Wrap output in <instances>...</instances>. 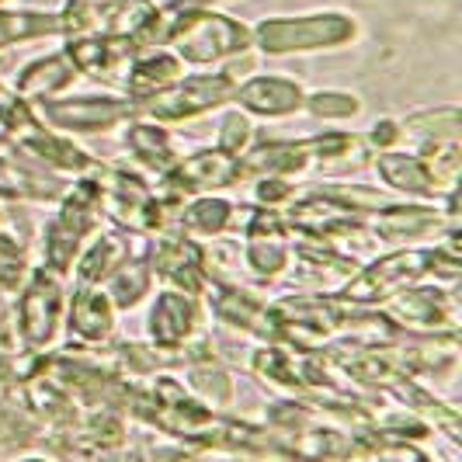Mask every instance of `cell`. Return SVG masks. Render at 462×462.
<instances>
[{
  "label": "cell",
  "mask_w": 462,
  "mask_h": 462,
  "mask_svg": "<svg viewBox=\"0 0 462 462\" xmlns=\"http://www.w3.org/2000/svg\"><path fill=\"white\" fill-rule=\"evenodd\" d=\"M358 39V22L345 11H313V14H278L261 18L251 28V42L264 56H292L317 49H341Z\"/></svg>",
  "instance_id": "1"
},
{
  "label": "cell",
  "mask_w": 462,
  "mask_h": 462,
  "mask_svg": "<svg viewBox=\"0 0 462 462\" xmlns=\"http://www.w3.org/2000/svg\"><path fill=\"white\" fill-rule=\"evenodd\" d=\"M167 49L185 67H212L223 60L247 56V49H254V42H251V24L219 14L212 7H191V11H181L167 39Z\"/></svg>",
  "instance_id": "2"
},
{
  "label": "cell",
  "mask_w": 462,
  "mask_h": 462,
  "mask_svg": "<svg viewBox=\"0 0 462 462\" xmlns=\"http://www.w3.org/2000/svg\"><path fill=\"white\" fill-rule=\"evenodd\" d=\"M254 69V60H240L230 69H216V73H195V77H181L178 84L163 88L161 94L139 101V116H146L150 122H185V118H199L212 112V108H223L230 105L236 84L244 80V73Z\"/></svg>",
  "instance_id": "3"
},
{
  "label": "cell",
  "mask_w": 462,
  "mask_h": 462,
  "mask_svg": "<svg viewBox=\"0 0 462 462\" xmlns=\"http://www.w3.org/2000/svg\"><path fill=\"white\" fill-rule=\"evenodd\" d=\"M97 216H101V178L84 174L77 185L63 191V206L46 226V268L67 275L77 254L84 251V240L97 226Z\"/></svg>",
  "instance_id": "4"
},
{
  "label": "cell",
  "mask_w": 462,
  "mask_h": 462,
  "mask_svg": "<svg viewBox=\"0 0 462 462\" xmlns=\"http://www.w3.org/2000/svg\"><path fill=\"white\" fill-rule=\"evenodd\" d=\"M435 251L439 247H403V251L379 257L369 268H358L347 278L341 292H337V300L351 302V306H372V302L393 300L396 292L411 289L417 278L431 275Z\"/></svg>",
  "instance_id": "5"
},
{
  "label": "cell",
  "mask_w": 462,
  "mask_h": 462,
  "mask_svg": "<svg viewBox=\"0 0 462 462\" xmlns=\"http://www.w3.org/2000/svg\"><path fill=\"white\" fill-rule=\"evenodd\" d=\"M63 306H67V292H63L60 272L42 264L24 278L22 296H18V334L24 347H46L60 334Z\"/></svg>",
  "instance_id": "6"
},
{
  "label": "cell",
  "mask_w": 462,
  "mask_h": 462,
  "mask_svg": "<svg viewBox=\"0 0 462 462\" xmlns=\"http://www.w3.org/2000/svg\"><path fill=\"white\" fill-rule=\"evenodd\" d=\"M67 60L73 63L77 77H91L97 84H108L118 88L125 84V73L133 67V60L139 56V46L125 35H105V32H94V35H73L67 39Z\"/></svg>",
  "instance_id": "7"
},
{
  "label": "cell",
  "mask_w": 462,
  "mask_h": 462,
  "mask_svg": "<svg viewBox=\"0 0 462 462\" xmlns=\"http://www.w3.org/2000/svg\"><path fill=\"white\" fill-rule=\"evenodd\" d=\"M244 178V167L240 157L223 153L219 146L216 150H199L185 161H178V167L171 174H163L157 191L163 195H174V199H191V195H208V191H219V188H230Z\"/></svg>",
  "instance_id": "8"
},
{
  "label": "cell",
  "mask_w": 462,
  "mask_h": 462,
  "mask_svg": "<svg viewBox=\"0 0 462 462\" xmlns=\"http://www.w3.org/2000/svg\"><path fill=\"white\" fill-rule=\"evenodd\" d=\"M35 116L69 133H101V129H116L122 122H133L139 108L129 97H52L42 101V108Z\"/></svg>",
  "instance_id": "9"
},
{
  "label": "cell",
  "mask_w": 462,
  "mask_h": 462,
  "mask_svg": "<svg viewBox=\"0 0 462 462\" xmlns=\"http://www.w3.org/2000/svg\"><path fill=\"white\" fill-rule=\"evenodd\" d=\"M146 264L153 275L171 282L178 292H188V296L206 292V257H202V247L188 236H161L157 244H146Z\"/></svg>",
  "instance_id": "10"
},
{
  "label": "cell",
  "mask_w": 462,
  "mask_h": 462,
  "mask_svg": "<svg viewBox=\"0 0 462 462\" xmlns=\"http://www.w3.org/2000/svg\"><path fill=\"white\" fill-rule=\"evenodd\" d=\"M393 320L400 330H435V334H456L459 317H456V300H448L435 285H411L393 296Z\"/></svg>",
  "instance_id": "11"
},
{
  "label": "cell",
  "mask_w": 462,
  "mask_h": 462,
  "mask_svg": "<svg viewBox=\"0 0 462 462\" xmlns=\"http://www.w3.org/2000/svg\"><path fill=\"white\" fill-rule=\"evenodd\" d=\"M233 105L244 116L285 118L302 112L306 91H302L300 80H292V77H278V73H272V77H251V80H240L236 84Z\"/></svg>",
  "instance_id": "12"
},
{
  "label": "cell",
  "mask_w": 462,
  "mask_h": 462,
  "mask_svg": "<svg viewBox=\"0 0 462 462\" xmlns=\"http://www.w3.org/2000/svg\"><path fill=\"white\" fill-rule=\"evenodd\" d=\"M146 236H139V230H116V233H101L94 236L91 247L80 251L73 261V275L77 285H97V282H108V275L116 272L122 261H129L133 254H146Z\"/></svg>",
  "instance_id": "13"
},
{
  "label": "cell",
  "mask_w": 462,
  "mask_h": 462,
  "mask_svg": "<svg viewBox=\"0 0 462 462\" xmlns=\"http://www.w3.org/2000/svg\"><path fill=\"white\" fill-rule=\"evenodd\" d=\"M202 296H208L212 313H216L219 320L240 327V330H247V334H257V337H264V341H282V334H278V317L272 306L251 300V296H244L240 289L223 285V282H208Z\"/></svg>",
  "instance_id": "14"
},
{
  "label": "cell",
  "mask_w": 462,
  "mask_h": 462,
  "mask_svg": "<svg viewBox=\"0 0 462 462\" xmlns=\"http://www.w3.org/2000/svg\"><path fill=\"white\" fill-rule=\"evenodd\" d=\"M199 324H202V310L195 296L178 289L161 292L150 310V337L157 347H185L195 337Z\"/></svg>",
  "instance_id": "15"
},
{
  "label": "cell",
  "mask_w": 462,
  "mask_h": 462,
  "mask_svg": "<svg viewBox=\"0 0 462 462\" xmlns=\"http://www.w3.org/2000/svg\"><path fill=\"white\" fill-rule=\"evenodd\" d=\"M188 73V67L171 52L167 46L153 49H139V56L133 60V67L125 73V84H122V97H129L133 105L161 94L163 88L178 84Z\"/></svg>",
  "instance_id": "16"
},
{
  "label": "cell",
  "mask_w": 462,
  "mask_h": 462,
  "mask_svg": "<svg viewBox=\"0 0 462 462\" xmlns=\"http://www.w3.org/2000/svg\"><path fill=\"white\" fill-rule=\"evenodd\" d=\"M77 80V69L67 60V52H49V56H39L32 60L28 67L18 69L14 77V91L22 94L28 105H42V101H52L56 94H63Z\"/></svg>",
  "instance_id": "17"
},
{
  "label": "cell",
  "mask_w": 462,
  "mask_h": 462,
  "mask_svg": "<svg viewBox=\"0 0 462 462\" xmlns=\"http://www.w3.org/2000/svg\"><path fill=\"white\" fill-rule=\"evenodd\" d=\"M441 223L456 226L452 216H441L439 208L431 206H379L372 212L375 236H383L390 244H407V240H417V236L439 233Z\"/></svg>",
  "instance_id": "18"
},
{
  "label": "cell",
  "mask_w": 462,
  "mask_h": 462,
  "mask_svg": "<svg viewBox=\"0 0 462 462\" xmlns=\"http://www.w3.org/2000/svg\"><path fill=\"white\" fill-rule=\"evenodd\" d=\"M69 334H77L88 345H101L108 341V334L116 330V306L112 300L94 289V285H77V292L69 296Z\"/></svg>",
  "instance_id": "19"
},
{
  "label": "cell",
  "mask_w": 462,
  "mask_h": 462,
  "mask_svg": "<svg viewBox=\"0 0 462 462\" xmlns=\"http://www.w3.org/2000/svg\"><path fill=\"white\" fill-rule=\"evenodd\" d=\"M125 150L139 167L153 171L157 178L171 174L181 161L178 150H174V136L163 129L161 122H136L133 118L129 129H125Z\"/></svg>",
  "instance_id": "20"
},
{
  "label": "cell",
  "mask_w": 462,
  "mask_h": 462,
  "mask_svg": "<svg viewBox=\"0 0 462 462\" xmlns=\"http://www.w3.org/2000/svg\"><path fill=\"white\" fill-rule=\"evenodd\" d=\"M375 171H379V178L386 185L396 188V191H407V195H435L439 191L435 178L428 174V167L414 153H393V150H386V153L375 157Z\"/></svg>",
  "instance_id": "21"
},
{
  "label": "cell",
  "mask_w": 462,
  "mask_h": 462,
  "mask_svg": "<svg viewBox=\"0 0 462 462\" xmlns=\"http://www.w3.org/2000/svg\"><path fill=\"white\" fill-rule=\"evenodd\" d=\"M67 188L60 178H46V174H39V171H32V167H24L18 161H7V157H0V195L4 199H56V195H63Z\"/></svg>",
  "instance_id": "22"
},
{
  "label": "cell",
  "mask_w": 462,
  "mask_h": 462,
  "mask_svg": "<svg viewBox=\"0 0 462 462\" xmlns=\"http://www.w3.org/2000/svg\"><path fill=\"white\" fill-rule=\"evenodd\" d=\"M150 289H153V272H150V264H146V254H133L108 275L105 296L112 300V306L133 310L136 302H143L150 296Z\"/></svg>",
  "instance_id": "23"
},
{
  "label": "cell",
  "mask_w": 462,
  "mask_h": 462,
  "mask_svg": "<svg viewBox=\"0 0 462 462\" xmlns=\"http://www.w3.org/2000/svg\"><path fill=\"white\" fill-rule=\"evenodd\" d=\"M49 35H63L60 14H46V11H0V49L49 39Z\"/></svg>",
  "instance_id": "24"
},
{
  "label": "cell",
  "mask_w": 462,
  "mask_h": 462,
  "mask_svg": "<svg viewBox=\"0 0 462 462\" xmlns=\"http://www.w3.org/2000/svg\"><path fill=\"white\" fill-rule=\"evenodd\" d=\"M230 223H233V202H226V199H212V195H202V199L185 202L178 230L191 233V236H219Z\"/></svg>",
  "instance_id": "25"
},
{
  "label": "cell",
  "mask_w": 462,
  "mask_h": 462,
  "mask_svg": "<svg viewBox=\"0 0 462 462\" xmlns=\"http://www.w3.org/2000/svg\"><path fill=\"white\" fill-rule=\"evenodd\" d=\"M386 390H393L403 403H411V407H414L417 414L431 417L435 424H441V428L448 431V439L459 441V414H456L452 407H445V403H441V400H435L431 393H424V390H420V386H414L407 375H403V379H396V383H390Z\"/></svg>",
  "instance_id": "26"
},
{
  "label": "cell",
  "mask_w": 462,
  "mask_h": 462,
  "mask_svg": "<svg viewBox=\"0 0 462 462\" xmlns=\"http://www.w3.org/2000/svg\"><path fill=\"white\" fill-rule=\"evenodd\" d=\"M254 372H261L268 383H278V386H289V390H310V379H306V365H296L292 355H285L282 347H261L254 355Z\"/></svg>",
  "instance_id": "27"
},
{
  "label": "cell",
  "mask_w": 462,
  "mask_h": 462,
  "mask_svg": "<svg viewBox=\"0 0 462 462\" xmlns=\"http://www.w3.org/2000/svg\"><path fill=\"white\" fill-rule=\"evenodd\" d=\"M108 4H112V0H67L63 11H60L63 35H67V39H73V35H94Z\"/></svg>",
  "instance_id": "28"
},
{
  "label": "cell",
  "mask_w": 462,
  "mask_h": 462,
  "mask_svg": "<svg viewBox=\"0 0 462 462\" xmlns=\"http://www.w3.org/2000/svg\"><path fill=\"white\" fill-rule=\"evenodd\" d=\"M24 278H28L24 247L11 233H0V292H18Z\"/></svg>",
  "instance_id": "29"
},
{
  "label": "cell",
  "mask_w": 462,
  "mask_h": 462,
  "mask_svg": "<svg viewBox=\"0 0 462 462\" xmlns=\"http://www.w3.org/2000/svg\"><path fill=\"white\" fill-rule=\"evenodd\" d=\"M188 379H191V386L206 396L208 403H216V407H223V403H230V400H233L230 375L219 369V365H212V362H206V365H195Z\"/></svg>",
  "instance_id": "30"
},
{
  "label": "cell",
  "mask_w": 462,
  "mask_h": 462,
  "mask_svg": "<svg viewBox=\"0 0 462 462\" xmlns=\"http://www.w3.org/2000/svg\"><path fill=\"white\" fill-rule=\"evenodd\" d=\"M302 108H310V116L317 118H351L358 116L362 101L347 91H317V94H306V105Z\"/></svg>",
  "instance_id": "31"
},
{
  "label": "cell",
  "mask_w": 462,
  "mask_h": 462,
  "mask_svg": "<svg viewBox=\"0 0 462 462\" xmlns=\"http://www.w3.org/2000/svg\"><path fill=\"white\" fill-rule=\"evenodd\" d=\"M251 136H254V129H251V118L244 116V112L223 116V122H219V150L223 153L244 157L251 150Z\"/></svg>",
  "instance_id": "32"
},
{
  "label": "cell",
  "mask_w": 462,
  "mask_h": 462,
  "mask_svg": "<svg viewBox=\"0 0 462 462\" xmlns=\"http://www.w3.org/2000/svg\"><path fill=\"white\" fill-rule=\"evenodd\" d=\"M292 195H296V185H292L289 178H275V174H268V178L257 181V188H254V199L261 208L282 206V202H289Z\"/></svg>",
  "instance_id": "33"
},
{
  "label": "cell",
  "mask_w": 462,
  "mask_h": 462,
  "mask_svg": "<svg viewBox=\"0 0 462 462\" xmlns=\"http://www.w3.org/2000/svg\"><path fill=\"white\" fill-rule=\"evenodd\" d=\"M375 452H379V462H431L417 445H411V441H396V439H379Z\"/></svg>",
  "instance_id": "34"
},
{
  "label": "cell",
  "mask_w": 462,
  "mask_h": 462,
  "mask_svg": "<svg viewBox=\"0 0 462 462\" xmlns=\"http://www.w3.org/2000/svg\"><path fill=\"white\" fill-rule=\"evenodd\" d=\"M400 136H403V133H400V122H393V118H383V122H375V125H372L369 143H372V146H379V150H386V146H393Z\"/></svg>",
  "instance_id": "35"
},
{
  "label": "cell",
  "mask_w": 462,
  "mask_h": 462,
  "mask_svg": "<svg viewBox=\"0 0 462 462\" xmlns=\"http://www.w3.org/2000/svg\"><path fill=\"white\" fill-rule=\"evenodd\" d=\"M4 139H7V133H4V125H0V143H4Z\"/></svg>",
  "instance_id": "36"
},
{
  "label": "cell",
  "mask_w": 462,
  "mask_h": 462,
  "mask_svg": "<svg viewBox=\"0 0 462 462\" xmlns=\"http://www.w3.org/2000/svg\"><path fill=\"white\" fill-rule=\"evenodd\" d=\"M28 462H46V459H28Z\"/></svg>",
  "instance_id": "37"
},
{
  "label": "cell",
  "mask_w": 462,
  "mask_h": 462,
  "mask_svg": "<svg viewBox=\"0 0 462 462\" xmlns=\"http://www.w3.org/2000/svg\"><path fill=\"white\" fill-rule=\"evenodd\" d=\"M153 4H157V0H153Z\"/></svg>",
  "instance_id": "38"
}]
</instances>
